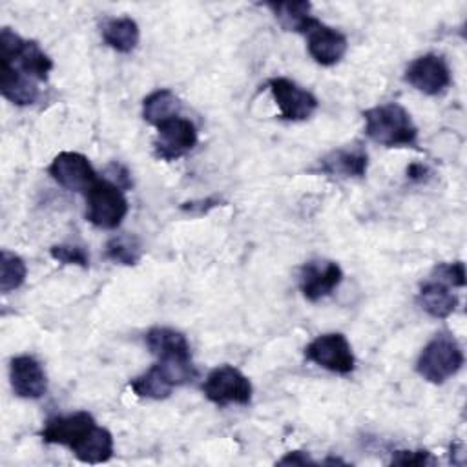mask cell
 Masks as SVG:
<instances>
[{
    "label": "cell",
    "mask_w": 467,
    "mask_h": 467,
    "mask_svg": "<svg viewBox=\"0 0 467 467\" xmlns=\"http://www.w3.org/2000/svg\"><path fill=\"white\" fill-rule=\"evenodd\" d=\"M179 111H181V100L168 88L155 89L142 100V119L155 128L166 120L179 117Z\"/></svg>",
    "instance_id": "23"
},
{
    "label": "cell",
    "mask_w": 467,
    "mask_h": 467,
    "mask_svg": "<svg viewBox=\"0 0 467 467\" xmlns=\"http://www.w3.org/2000/svg\"><path fill=\"white\" fill-rule=\"evenodd\" d=\"M368 168V155L361 146L337 148L319 159V170L327 175L361 179Z\"/></svg>",
    "instance_id": "17"
},
{
    "label": "cell",
    "mask_w": 467,
    "mask_h": 467,
    "mask_svg": "<svg viewBox=\"0 0 467 467\" xmlns=\"http://www.w3.org/2000/svg\"><path fill=\"white\" fill-rule=\"evenodd\" d=\"M431 277L449 285V286H465V265L462 261L440 263L434 266Z\"/></svg>",
    "instance_id": "27"
},
{
    "label": "cell",
    "mask_w": 467,
    "mask_h": 467,
    "mask_svg": "<svg viewBox=\"0 0 467 467\" xmlns=\"http://www.w3.org/2000/svg\"><path fill=\"white\" fill-rule=\"evenodd\" d=\"M49 255L62 265H75L80 268L89 266V254L78 244H69V243L53 244L49 248Z\"/></svg>",
    "instance_id": "26"
},
{
    "label": "cell",
    "mask_w": 467,
    "mask_h": 467,
    "mask_svg": "<svg viewBox=\"0 0 467 467\" xmlns=\"http://www.w3.org/2000/svg\"><path fill=\"white\" fill-rule=\"evenodd\" d=\"M265 5L274 13L277 22L286 31L306 35V31L317 22V18L310 13V2H268Z\"/></svg>",
    "instance_id": "22"
},
{
    "label": "cell",
    "mask_w": 467,
    "mask_h": 467,
    "mask_svg": "<svg viewBox=\"0 0 467 467\" xmlns=\"http://www.w3.org/2000/svg\"><path fill=\"white\" fill-rule=\"evenodd\" d=\"M305 358L317 367L347 376L356 368V358L348 339L339 332L321 334L305 347Z\"/></svg>",
    "instance_id": "7"
},
{
    "label": "cell",
    "mask_w": 467,
    "mask_h": 467,
    "mask_svg": "<svg viewBox=\"0 0 467 467\" xmlns=\"http://www.w3.org/2000/svg\"><path fill=\"white\" fill-rule=\"evenodd\" d=\"M0 62H7L36 82H46L53 60L35 40L22 38L11 27L0 29Z\"/></svg>",
    "instance_id": "3"
},
{
    "label": "cell",
    "mask_w": 467,
    "mask_h": 467,
    "mask_svg": "<svg viewBox=\"0 0 467 467\" xmlns=\"http://www.w3.org/2000/svg\"><path fill=\"white\" fill-rule=\"evenodd\" d=\"M463 367V350L449 332L436 334L420 352L416 372L429 383L441 385Z\"/></svg>",
    "instance_id": "2"
},
{
    "label": "cell",
    "mask_w": 467,
    "mask_h": 467,
    "mask_svg": "<svg viewBox=\"0 0 467 467\" xmlns=\"http://www.w3.org/2000/svg\"><path fill=\"white\" fill-rule=\"evenodd\" d=\"M317 462L312 460L305 451H290L281 460H277V465H316Z\"/></svg>",
    "instance_id": "31"
},
{
    "label": "cell",
    "mask_w": 467,
    "mask_h": 467,
    "mask_svg": "<svg viewBox=\"0 0 467 467\" xmlns=\"http://www.w3.org/2000/svg\"><path fill=\"white\" fill-rule=\"evenodd\" d=\"M217 204H219V199H217V197H206V199L184 202V204H181V210H182V212H188V213L201 215V213H206L210 208H213V206H217Z\"/></svg>",
    "instance_id": "30"
},
{
    "label": "cell",
    "mask_w": 467,
    "mask_h": 467,
    "mask_svg": "<svg viewBox=\"0 0 467 467\" xmlns=\"http://www.w3.org/2000/svg\"><path fill=\"white\" fill-rule=\"evenodd\" d=\"M305 36L308 55L319 66H336L348 49L347 36L339 29H334L319 20L306 31Z\"/></svg>",
    "instance_id": "15"
},
{
    "label": "cell",
    "mask_w": 467,
    "mask_h": 467,
    "mask_svg": "<svg viewBox=\"0 0 467 467\" xmlns=\"http://www.w3.org/2000/svg\"><path fill=\"white\" fill-rule=\"evenodd\" d=\"M195 376H197V370L193 363L157 361L146 372L133 378L130 381V387L139 398L166 400L170 398L175 387L192 381Z\"/></svg>",
    "instance_id": "5"
},
{
    "label": "cell",
    "mask_w": 467,
    "mask_h": 467,
    "mask_svg": "<svg viewBox=\"0 0 467 467\" xmlns=\"http://www.w3.org/2000/svg\"><path fill=\"white\" fill-rule=\"evenodd\" d=\"M197 139L193 122L184 117H175L157 126L153 153L161 161H177L195 148Z\"/></svg>",
    "instance_id": "10"
},
{
    "label": "cell",
    "mask_w": 467,
    "mask_h": 467,
    "mask_svg": "<svg viewBox=\"0 0 467 467\" xmlns=\"http://www.w3.org/2000/svg\"><path fill=\"white\" fill-rule=\"evenodd\" d=\"M429 175V168L421 162H412L409 168H407V179L414 181V182H421L425 181Z\"/></svg>",
    "instance_id": "32"
},
{
    "label": "cell",
    "mask_w": 467,
    "mask_h": 467,
    "mask_svg": "<svg viewBox=\"0 0 467 467\" xmlns=\"http://www.w3.org/2000/svg\"><path fill=\"white\" fill-rule=\"evenodd\" d=\"M416 301L425 314L436 319L449 317L458 306V296L452 292V286L434 277H429L420 285Z\"/></svg>",
    "instance_id": "18"
},
{
    "label": "cell",
    "mask_w": 467,
    "mask_h": 467,
    "mask_svg": "<svg viewBox=\"0 0 467 467\" xmlns=\"http://www.w3.org/2000/svg\"><path fill=\"white\" fill-rule=\"evenodd\" d=\"M95 425V418L86 410H78L66 416H55L44 423V427L40 429V438L46 443L73 449Z\"/></svg>",
    "instance_id": "14"
},
{
    "label": "cell",
    "mask_w": 467,
    "mask_h": 467,
    "mask_svg": "<svg viewBox=\"0 0 467 467\" xmlns=\"http://www.w3.org/2000/svg\"><path fill=\"white\" fill-rule=\"evenodd\" d=\"M106 173H108L106 179L111 181L113 184H117L119 188H122V190H128V188L133 186L130 170H128L124 164H120V162H111V164H108Z\"/></svg>",
    "instance_id": "29"
},
{
    "label": "cell",
    "mask_w": 467,
    "mask_h": 467,
    "mask_svg": "<svg viewBox=\"0 0 467 467\" xmlns=\"http://www.w3.org/2000/svg\"><path fill=\"white\" fill-rule=\"evenodd\" d=\"M128 213L124 190L108 179H97L86 192V219L102 230H115Z\"/></svg>",
    "instance_id": "4"
},
{
    "label": "cell",
    "mask_w": 467,
    "mask_h": 467,
    "mask_svg": "<svg viewBox=\"0 0 467 467\" xmlns=\"http://www.w3.org/2000/svg\"><path fill=\"white\" fill-rule=\"evenodd\" d=\"M392 465H403V467H427V465H436V458L423 449L418 451H396L392 452Z\"/></svg>",
    "instance_id": "28"
},
{
    "label": "cell",
    "mask_w": 467,
    "mask_h": 467,
    "mask_svg": "<svg viewBox=\"0 0 467 467\" xmlns=\"http://www.w3.org/2000/svg\"><path fill=\"white\" fill-rule=\"evenodd\" d=\"M201 389L206 400L219 407L248 405L254 392L248 376L232 365H221L210 370Z\"/></svg>",
    "instance_id": "6"
},
{
    "label": "cell",
    "mask_w": 467,
    "mask_h": 467,
    "mask_svg": "<svg viewBox=\"0 0 467 467\" xmlns=\"http://www.w3.org/2000/svg\"><path fill=\"white\" fill-rule=\"evenodd\" d=\"M365 135L385 148L414 146L418 126L410 113L398 102H385L363 111Z\"/></svg>",
    "instance_id": "1"
},
{
    "label": "cell",
    "mask_w": 467,
    "mask_h": 467,
    "mask_svg": "<svg viewBox=\"0 0 467 467\" xmlns=\"http://www.w3.org/2000/svg\"><path fill=\"white\" fill-rule=\"evenodd\" d=\"M341 281L343 270L336 261L330 259H312L305 263L299 272V290L310 303L330 296Z\"/></svg>",
    "instance_id": "12"
},
{
    "label": "cell",
    "mask_w": 467,
    "mask_h": 467,
    "mask_svg": "<svg viewBox=\"0 0 467 467\" xmlns=\"http://www.w3.org/2000/svg\"><path fill=\"white\" fill-rule=\"evenodd\" d=\"M148 350L157 358V361L170 363H192L190 343L186 336L170 327H153L144 336Z\"/></svg>",
    "instance_id": "16"
},
{
    "label": "cell",
    "mask_w": 467,
    "mask_h": 467,
    "mask_svg": "<svg viewBox=\"0 0 467 467\" xmlns=\"http://www.w3.org/2000/svg\"><path fill=\"white\" fill-rule=\"evenodd\" d=\"M268 89L279 109L281 119L299 122L314 115L319 102L314 93L301 88L286 77H274L268 80Z\"/></svg>",
    "instance_id": "9"
},
{
    "label": "cell",
    "mask_w": 467,
    "mask_h": 467,
    "mask_svg": "<svg viewBox=\"0 0 467 467\" xmlns=\"http://www.w3.org/2000/svg\"><path fill=\"white\" fill-rule=\"evenodd\" d=\"M71 452L82 463H104L113 456V436L106 427L95 425Z\"/></svg>",
    "instance_id": "21"
},
{
    "label": "cell",
    "mask_w": 467,
    "mask_h": 467,
    "mask_svg": "<svg viewBox=\"0 0 467 467\" xmlns=\"http://www.w3.org/2000/svg\"><path fill=\"white\" fill-rule=\"evenodd\" d=\"M47 173L57 184L69 192L86 193L99 179L89 159L78 151H60L47 166Z\"/></svg>",
    "instance_id": "11"
},
{
    "label": "cell",
    "mask_w": 467,
    "mask_h": 467,
    "mask_svg": "<svg viewBox=\"0 0 467 467\" xmlns=\"http://www.w3.org/2000/svg\"><path fill=\"white\" fill-rule=\"evenodd\" d=\"M27 266L24 259L9 250L0 252V290L2 294H9L16 288H20L26 281Z\"/></svg>",
    "instance_id": "25"
},
{
    "label": "cell",
    "mask_w": 467,
    "mask_h": 467,
    "mask_svg": "<svg viewBox=\"0 0 467 467\" xmlns=\"http://www.w3.org/2000/svg\"><path fill=\"white\" fill-rule=\"evenodd\" d=\"M104 255L115 265L133 266L142 257V243L133 234H117L106 243Z\"/></svg>",
    "instance_id": "24"
},
{
    "label": "cell",
    "mask_w": 467,
    "mask_h": 467,
    "mask_svg": "<svg viewBox=\"0 0 467 467\" xmlns=\"http://www.w3.org/2000/svg\"><path fill=\"white\" fill-rule=\"evenodd\" d=\"M11 389L18 398L38 400L47 390V376L42 363L29 354H20L9 361Z\"/></svg>",
    "instance_id": "13"
},
{
    "label": "cell",
    "mask_w": 467,
    "mask_h": 467,
    "mask_svg": "<svg viewBox=\"0 0 467 467\" xmlns=\"http://www.w3.org/2000/svg\"><path fill=\"white\" fill-rule=\"evenodd\" d=\"M403 78L416 91L429 97L441 95L443 91H447V88L452 82V75L447 60L436 53H425L414 58L407 66Z\"/></svg>",
    "instance_id": "8"
},
{
    "label": "cell",
    "mask_w": 467,
    "mask_h": 467,
    "mask_svg": "<svg viewBox=\"0 0 467 467\" xmlns=\"http://www.w3.org/2000/svg\"><path fill=\"white\" fill-rule=\"evenodd\" d=\"M100 36L117 53H131L140 40L139 24L131 16H109L100 24Z\"/></svg>",
    "instance_id": "20"
},
{
    "label": "cell",
    "mask_w": 467,
    "mask_h": 467,
    "mask_svg": "<svg viewBox=\"0 0 467 467\" xmlns=\"http://www.w3.org/2000/svg\"><path fill=\"white\" fill-rule=\"evenodd\" d=\"M0 91L4 99L16 106H31L38 100L40 91L36 88V80L16 69L15 66L2 62L0 73Z\"/></svg>",
    "instance_id": "19"
}]
</instances>
